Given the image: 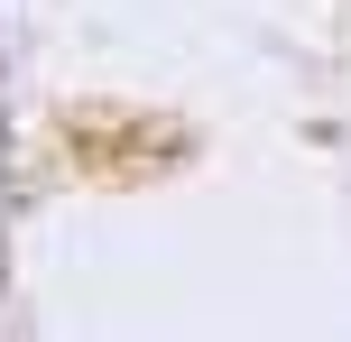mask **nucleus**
I'll use <instances>...</instances> for the list:
<instances>
[{
  "instance_id": "f257e3e1",
  "label": "nucleus",
  "mask_w": 351,
  "mask_h": 342,
  "mask_svg": "<svg viewBox=\"0 0 351 342\" xmlns=\"http://www.w3.org/2000/svg\"><path fill=\"white\" fill-rule=\"evenodd\" d=\"M185 148H194L185 130H176V121H148V111H102V102L65 111V158H74V176H93V185L167 176Z\"/></svg>"
}]
</instances>
